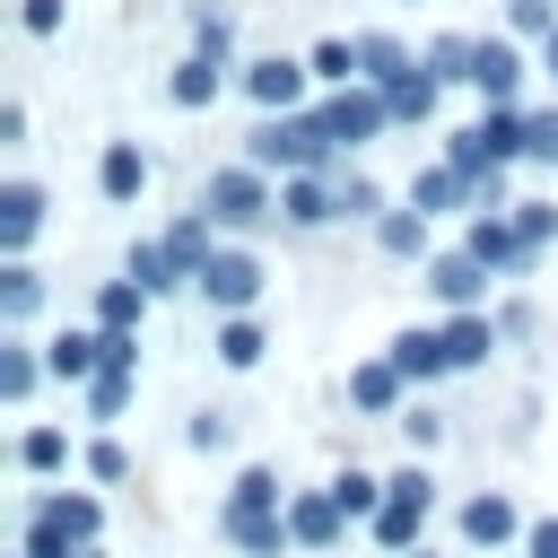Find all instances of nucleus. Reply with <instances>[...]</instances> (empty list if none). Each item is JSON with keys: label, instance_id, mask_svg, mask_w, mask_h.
<instances>
[{"label": "nucleus", "instance_id": "6ab92c4d", "mask_svg": "<svg viewBox=\"0 0 558 558\" xmlns=\"http://www.w3.org/2000/svg\"><path fill=\"white\" fill-rule=\"evenodd\" d=\"M436 331H445V357H453V366H488V349H497V323H488L480 305H471V314H445Z\"/></svg>", "mask_w": 558, "mask_h": 558}, {"label": "nucleus", "instance_id": "2eb2a0df", "mask_svg": "<svg viewBox=\"0 0 558 558\" xmlns=\"http://www.w3.org/2000/svg\"><path fill=\"white\" fill-rule=\"evenodd\" d=\"M427 506H436V497H384V514H375L366 532H375L392 558H410V549H418V532H427Z\"/></svg>", "mask_w": 558, "mask_h": 558}, {"label": "nucleus", "instance_id": "79ce46f5", "mask_svg": "<svg viewBox=\"0 0 558 558\" xmlns=\"http://www.w3.org/2000/svg\"><path fill=\"white\" fill-rule=\"evenodd\" d=\"M183 436H192L201 453H218V445H227V410H192V427H183Z\"/></svg>", "mask_w": 558, "mask_h": 558}, {"label": "nucleus", "instance_id": "f3484780", "mask_svg": "<svg viewBox=\"0 0 558 558\" xmlns=\"http://www.w3.org/2000/svg\"><path fill=\"white\" fill-rule=\"evenodd\" d=\"M96 183H105V201H140V192H148V157H140V140H113V148L96 157Z\"/></svg>", "mask_w": 558, "mask_h": 558}, {"label": "nucleus", "instance_id": "a878e982", "mask_svg": "<svg viewBox=\"0 0 558 558\" xmlns=\"http://www.w3.org/2000/svg\"><path fill=\"white\" fill-rule=\"evenodd\" d=\"M227 506H235V514H279V506H288V488H279V471H270V462H253V471H235Z\"/></svg>", "mask_w": 558, "mask_h": 558}, {"label": "nucleus", "instance_id": "e433bc0d", "mask_svg": "<svg viewBox=\"0 0 558 558\" xmlns=\"http://www.w3.org/2000/svg\"><path fill=\"white\" fill-rule=\"evenodd\" d=\"M17 462H26V471H61V462H70V436H61V427H26Z\"/></svg>", "mask_w": 558, "mask_h": 558}, {"label": "nucleus", "instance_id": "ddd939ff", "mask_svg": "<svg viewBox=\"0 0 558 558\" xmlns=\"http://www.w3.org/2000/svg\"><path fill=\"white\" fill-rule=\"evenodd\" d=\"M523 532H532V523H523L514 497H497V488L462 506V541H471V549H506V541H523Z\"/></svg>", "mask_w": 558, "mask_h": 558}, {"label": "nucleus", "instance_id": "a211bd4d", "mask_svg": "<svg viewBox=\"0 0 558 558\" xmlns=\"http://www.w3.org/2000/svg\"><path fill=\"white\" fill-rule=\"evenodd\" d=\"M462 201H480V192H471V174H462L453 157H445V166H427V174H410V209H427V218H436V209H462Z\"/></svg>", "mask_w": 558, "mask_h": 558}, {"label": "nucleus", "instance_id": "473e14b6", "mask_svg": "<svg viewBox=\"0 0 558 558\" xmlns=\"http://www.w3.org/2000/svg\"><path fill=\"white\" fill-rule=\"evenodd\" d=\"M436 87H445V78H436L427 61H418L401 87H384V96H392V122H427V113H436Z\"/></svg>", "mask_w": 558, "mask_h": 558}, {"label": "nucleus", "instance_id": "7ed1b4c3", "mask_svg": "<svg viewBox=\"0 0 558 558\" xmlns=\"http://www.w3.org/2000/svg\"><path fill=\"white\" fill-rule=\"evenodd\" d=\"M192 288H201L218 314H253V296H262V262H253L244 244H218V253H209V270H201Z\"/></svg>", "mask_w": 558, "mask_h": 558}, {"label": "nucleus", "instance_id": "de8ad7c7", "mask_svg": "<svg viewBox=\"0 0 558 558\" xmlns=\"http://www.w3.org/2000/svg\"><path fill=\"white\" fill-rule=\"evenodd\" d=\"M541 70H549V78H558V26H549V35H541Z\"/></svg>", "mask_w": 558, "mask_h": 558}, {"label": "nucleus", "instance_id": "0eeeda50", "mask_svg": "<svg viewBox=\"0 0 558 558\" xmlns=\"http://www.w3.org/2000/svg\"><path fill=\"white\" fill-rule=\"evenodd\" d=\"M462 253H480L488 270H532V253H523V235H514V209H480L471 235H462Z\"/></svg>", "mask_w": 558, "mask_h": 558}, {"label": "nucleus", "instance_id": "b1692460", "mask_svg": "<svg viewBox=\"0 0 558 558\" xmlns=\"http://www.w3.org/2000/svg\"><path fill=\"white\" fill-rule=\"evenodd\" d=\"M140 314H148V288L140 279H105L96 288V331H140Z\"/></svg>", "mask_w": 558, "mask_h": 558}, {"label": "nucleus", "instance_id": "72a5a7b5", "mask_svg": "<svg viewBox=\"0 0 558 558\" xmlns=\"http://www.w3.org/2000/svg\"><path fill=\"white\" fill-rule=\"evenodd\" d=\"M35 305H44V279H35V270H26V262H9V270H0V323H9V331H17V323H26V314H35Z\"/></svg>", "mask_w": 558, "mask_h": 558}, {"label": "nucleus", "instance_id": "c03bdc74", "mask_svg": "<svg viewBox=\"0 0 558 558\" xmlns=\"http://www.w3.org/2000/svg\"><path fill=\"white\" fill-rule=\"evenodd\" d=\"M401 436H410V445H436L445 418H436V410H401Z\"/></svg>", "mask_w": 558, "mask_h": 558}, {"label": "nucleus", "instance_id": "20e7f679", "mask_svg": "<svg viewBox=\"0 0 558 558\" xmlns=\"http://www.w3.org/2000/svg\"><path fill=\"white\" fill-rule=\"evenodd\" d=\"M323 122H331V140H340V148H366V140H375V131L392 122V96L357 78V87H340V96L323 105Z\"/></svg>", "mask_w": 558, "mask_h": 558}, {"label": "nucleus", "instance_id": "a19ab883", "mask_svg": "<svg viewBox=\"0 0 558 558\" xmlns=\"http://www.w3.org/2000/svg\"><path fill=\"white\" fill-rule=\"evenodd\" d=\"M523 140H532L541 166H558V105H549V113H523Z\"/></svg>", "mask_w": 558, "mask_h": 558}, {"label": "nucleus", "instance_id": "7c9ffc66", "mask_svg": "<svg viewBox=\"0 0 558 558\" xmlns=\"http://www.w3.org/2000/svg\"><path fill=\"white\" fill-rule=\"evenodd\" d=\"M305 70H314L323 87H357V44H349V35H323V44L305 52Z\"/></svg>", "mask_w": 558, "mask_h": 558}, {"label": "nucleus", "instance_id": "6e6552de", "mask_svg": "<svg viewBox=\"0 0 558 558\" xmlns=\"http://www.w3.org/2000/svg\"><path fill=\"white\" fill-rule=\"evenodd\" d=\"M488 279H497V270H488L480 253H436V262H427V288H436L453 314H471V305L488 296Z\"/></svg>", "mask_w": 558, "mask_h": 558}, {"label": "nucleus", "instance_id": "ea45409f", "mask_svg": "<svg viewBox=\"0 0 558 558\" xmlns=\"http://www.w3.org/2000/svg\"><path fill=\"white\" fill-rule=\"evenodd\" d=\"M506 17H514V35H549L558 26V0H506Z\"/></svg>", "mask_w": 558, "mask_h": 558}, {"label": "nucleus", "instance_id": "f704fd0d", "mask_svg": "<svg viewBox=\"0 0 558 558\" xmlns=\"http://www.w3.org/2000/svg\"><path fill=\"white\" fill-rule=\"evenodd\" d=\"M471 61H480V35H436V44H427V70H436L445 87H453V78L471 87Z\"/></svg>", "mask_w": 558, "mask_h": 558}, {"label": "nucleus", "instance_id": "f8f14e48", "mask_svg": "<svg viewBox=\"0 0 558 558\" xmlns=\"http://www.w3.org/2000/svg\"><path fill=\"white\" fill-rule=\"evenodd\" d=\"M26 523H52L70 549H96V523H105V514H96V497H78V488H52V497H35V514H26Z\"/></svg>", "mask_w": 558, "mask_h": 558}, {"label": "nucleus", "instance_id": "a18cd8bd", "mask_svg": "<svg viewBox=\"0 0 558 558\" xmlns=\"http://www.w3.org/2000/svg\"><path fill=\"white\" fill-rule=\"evenodd\" d=\"M17 17H26V35H61V0H26Z\"/></svg>", "mask_w": 558, "mask_h": 558}, {"label": "nucleus", "instance_id": "cd10ccee", "mask_svg": "<svg viewBox=\"0 0 558 558\" xmlns=\"http://www.w3.org/2000/svg\"><path fill=\"white\" fill-rule=\"evenodd\" d=\"M375 244L401 253V262H418V253H427V209H384V218H375Z\"/></svg>", "mask_w": 558, "mask_h": 558}, {"label": "nucleus", "instance_id": "8fccbe9b", "mask_svg": "<svg viewBox=\"0 0 558 558\" xmlns=\"http://www.w3.org/2000/svg\"><path fill=\"white\" fill-rule=\"evenodd\" d=\"M78 558H96V549H78Z\"/></svg>", "mask_w": 558, "mask_h": 558}, {"label": "nucleus", "instance_id": "c9c22d12", "mask_svg": "<svg viewBox=\"0 0 558 558\" xmlns=\"http://www.w3.org/2000/svg\"><path fill=\"white\" fill-rule=\"evenodd\" d=\"M122 279H140V288L157 296V288H174L183 270H174V253H166V244H131V262H122Z\"/></svg>", "mask_w": 558, "mask_h": 558}, {"label": "nucleus", "instance_id": "1a4fd4ad", "mask_svg": "<svg viewBox=\"0 0 558 558\" xmlns=\"http://www.w3.org/2000/svg\"><path fill=\"white\" fill-rule=\"evenodd\" d=\"M218 532H227L244 558H288V549H296V532H288V506H279V514H235V506H218Z\"/></svg>", "mask_w": 558, "mask_h": 558}, {"label": "nucleus", "instance_id": "bb28decb", "mask_svg": "<svg viewBox=\"0 0 558 558\" xmlns=\"http://www.w3.org/2000/svg\"><path fill=\"white\" fill-rule=\"evenodd\" d=\"M331 497H340V514H349V523H375V514H384V497H392V480H375V471H340V480H331Z\"/></svg>", "mask_w": 558, "mask_h": 558}, {"label": "nucleus", "instance_id": "412c9836", "mask_svg": "<svg viewBox=\"0 0 558 558\" xmlns=\"http://www.w3.org/2000/svg\"><path fill=\"white\" fill-rule=\"evenodd\" d=\"M401 392H410V375H401L392 357H366V366L349 375V401H357V410H375V418H384V410H401Z\"/></svg>", "mask_w": 558, "mask_h": 558}, {"label": "nucleus", "instance_id": "f03ea898", "mask_svg": "<svg viewBox=\"0 0 558 558\" xmlns=\"http://www.w3.org/2000/svg\"><path fill=\"white\" fill-rule=\"evenodd\" d=\"M201 209H209V227H262V218L279 209V192H270V174L244 157V166H218V174L201 183Z\"/></svg>", "mask_w": 558, "mask_h": 558}, {"label": "nucleus", "instance_id": "9d476101", "mask_svg": "<svg viewBox=\"0 0 558 558\" xmlns=\"http://www.w3.org/2000/svg\"><path fill=\"white\" fill-rule=\"evenodd\" d=\"M279 218H288V227L340 218V174H288V183H279Z\"/></svg>", "mask_w": 558, "mask_h": 558}, {"label": "nucleus", "instance_id": "4c0bfd02", "mask_svg": "<svg viewBox=\"0 0 558 558\" xmlns=\"http://www.w3.org/2000/svg\"><path fill=\"white\" fill-rule=\"evenodd\" d=\"M514 235H523V253L541 262V244L558 235V209H549V201H514Z\"/></svg>", "mask_w": 558, "mask_h": 558}, {"label": "nucleus", "instance_id": "2f4dec72", "mask_svg": "<svg viewBox=\"0 0 558 558\" xmlns=\"http://www.w3.org/2000/svg\"><path fill=\"white\" fill-rule=\"evenodd\" d=\"M218 87H227V70H218V52H192V61L174 70V105H218Z\"/></svg>", "mask_w": 558, "mask_h": 558}, {"label": "nucleus", "instance_id": "09e8293b", "mask_svg": "<svg viewBox=\"0 0 558 558\" xmlns=\"http://www.w3.org/2000/svg\"><path fill=\"white\" fill-rule=\"evenodd\" d=\"M410 558H436V549H427V541H418V549H410Z\"/></svg>", "mask_w": 558, "mask_h": 558}, {"label": "nucleus", "instance_id": "c756f323", "mask_svg": "<svg viewBox=\"0 0 558 558\" xmlns=\"http://www.w3.org/2000/svg\"><path fill=\"white\" fill-rule=\"evenodd\" d=\"M131 392H140V366H96V384H87V418H122Z\"/></svg>", "mask_w": 558, "mask_h": 558}, {"label": "nucleus", "instance_id": "dca6fc26", "mask_svg": "<svg viewBox=\"0 0 558 558\" xmlns=\"http://www.w3.org/2000/svg\"><path fill=\"white\" fill-rule=\"evenodd\" d=\"M410 70H418V61H410L401 35H357V78H366V87H401Z\"/></svg>", "mask_w": 558, "mask_h": 558}, {"label": "nucleus", "instance_id": "9b49d317", "mask_svg": "<svg viewBox=\"0 0 558 558\" xmlns=\"http://www.w3.org/2000/svg\"><path fill=\"white\" fill-rule=\"evenodd\" d=\"M35 227H44V192H35L26 174H17V183H0V253H9V262H26Z\"/></svg>", "mask_w": 558, "mask_h": 558}, {"label": "nucleus", "instance_id": "c85d7f7f", "mask_svg": "<svg viewBox=\"0 0 558 558\" xmlns=\"http://www.w3.org/2000/svg\"><path fill=\"white\" fill-rule=\"evenodd\" d=\"M35 375H52V366L9 331V340H0V401H26V392H35Z\"/></svg>", "mask_w": 558, "mask_h": 558}, {"label": "nucleus", "instance_id": "423d86ee", "mask_svg": "<svg viewBox=\"0 0 558 558\" xmlns=\"http://www.w3.org/2000/svg\"><path fill=\"white\" fill-rule=\"evenodd\" d=\"M305 78H314L305 61H279V52H270V61L244 70V96H253L262 113H296V105H305Z\"/></svg>", "mask_w": 558, "mask_h": 558}, {"label": "nucleus", "instance_id": "37998d69", "mask_svg": "<svg viewBox=\"0 0 558 558\" xmlns=\"http://www.w3.org/2000/svg\"><path fill=\"white\" fill-rule=\"evenodd\" d=\"M122 471H131V453H122L113 436H105V445H87V480H122Z\"/></svg>", "mask_w": 558, "mask_h": 558}, {"label": "nucleus", "instance_id": "58836bf2", "mask_svg": "<svg viewBox=\"0 0 558 558\" xmlns=\"http://www.w3.org/2000/svg\"><path fill=\"white\" fill-rule=\"evenodd\" d=\"M340 218H384V192L366 174H340Z\"/></svg>", "mask_w": 558, "mask_h": 558}, {"label": "nucleus", "instance_id": "49530a36", "mask_svg": "<svg viewBox=\"0 0 558 558\" xmlns=\"http://www.w3.org/2000/svg\"><path fill=\"white\" fill-rule=\"evenodd\" d=\"M523 558H558V514H541V523L523 532Z\"/></svg>", "mask_w": 558, "mask_h": 558}, {"label": "nucleus", "instance_id": "4468645a", "mask_svg": "<svg viewBox=\"0 0 558 558\" xmlns=\"http://www.w3.org/2000/svg\"><path fill=\"white\" fill-rule=\"evenodd\" d=\"M471 87H480L488 105H514V87H523V52H514L506 35H480V61H471Z\"/></svg>", "mask_w": 558, "mask_h": 558}, {"label": "nucleus", "instance_id": "5701e85b", "mask_svg": "<svg viewBox=\"0 0 558 558\" xmlns=\"http://www.w3.org/2000/svg\"><path fill=\"white\" fill-rule=\"evenodd\" d=\"M392 366H401L410 384H436V375H453V357H445V331H401V340H392Z\"/></svg>", "mask_w": 558, "mask_h": 558}, {"label": "nucleus", "instance_id": "f257e3e1", "mask_svg": "<svg viewBox=\"0 0 558 558\" xmlns=\"http://www.w3.org/2000/svg\"><path fill=\"white\" fill-rule=\"evenodd\" d=\"M244 157L262 166V174H323L331 157H340V140H331V122H323V105L305 113H262L253 122V140H244Z\"/></svg>", "mask_w": 558, "mask_h": 558}, {"label": "nucleus", "instance_id": "39448f33", "mask_svg": "<svg viewBox=\"0 0 558 558\" xmlns=\"http://www.w3.org/2000/svg\"><path fill=\"white\" fill-rule=\"evenodd\" d=\"M288 532H296V549H340L349 514H340L331 488H296V497H288Z\"/></svg>", "mask_w": 558, "mask_h": 558}, {"label": "nucleus", "instance_id": "aec40b11", "mask_svg": "<svg viewBox=\"0 0 558 558\" xmlns=\"http://www.w3.org/2000/svg\"><path fill=\"white\" fill-rule=\"evenodd\" d=\"M44 366H52L61 384H96V366H105V331H61V340L44 349Z\"/></svg>", "mask_w": 558, "mask_h": 558}, {"label": "nucleus", "instance_id": "4be33fe9", "mask_svg": "<svg viewBox=\"0 0 558 558\" xmlns=\"http://www.w3.org/2000/svg\"><path fill=\"white\" fill-rule=\"evenodd\" d=\"M157 244L174 253V270H183V279H201V270H209V253H218V244H209V209H192V218H174V227H166Z\"/></svg>", "mask_w": 558, "mask_h": 558}, {"label": "nucleus", "instance_id": "393cba45", "mask_svg": "<svg viewBox=\"0 0 558 558\" xmlns=\"http://www.w3.org/2000/svg\"><path fill=\"white\" fill-rule=\"evenodd\" d=\"M209 349H218V366H235V375H244V366H262V349H270V340H262V323H253V314H227Z\"/></svg>", "mask_w": 558, "mask_h": 558}]
</instances>
